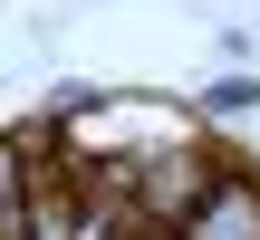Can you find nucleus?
I'll return each instance as SVG.
<instances>
[{
    "label": "nucleus",
    "mask_w": 260,
    "mask_h": 240,
    "mask_svg": "<svg viewBox=\"0 0 260 240\" xmlns=\"http://www.w3.org/2000/svg\"><path fill=\"white\" fill-rule=\"evenodd\" d=\"M174 240H260V173H241V164H212L203 202L183 212V231H174Z\"/></svg>",
    "instance_id": "nucleus-1"
},
{
    "label": "nucleus",
    "mask_w": 260,
    "mask_h": 240,
    "mask_svg": "<svg viewBox=\"0 0 260 240\" xmlns=\"http://www.w3.org/2000/svg\"><path fill=\"white\" fill-rule=\"evenodd\" d=\"M260 106V67H241V77H212L203 96H193V115L203 125H232V115H251Z\"/></svg>",
    "instance_id": "nucleus-2"
}]
</instances>
